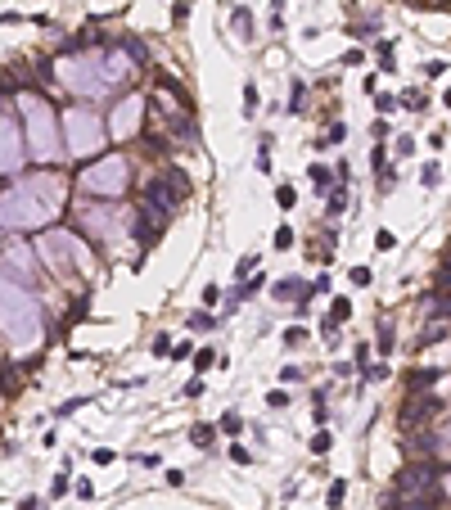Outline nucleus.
Listing matches in <instances>:
<instances>
[{"label": "nucleus", "mask_w": 451, "mask_h": 510, "mask_svg": "<svg viewBox=\"0 0 451 510\" xmlns=\"http://www.w3.org/2000/svg\"><path fill=\"white\" fill-rule=\"evenodd\" d=\"M131 77V59L127 55H73L59 64V82L73 95H104V90L122 86Z\"/></svg>", "instance_id": "nucleus-1"}, {"label": "nucleus", "mask_w": 451, "mask_h": 510, "mask_svg": "<svg viewBox=\"0 0 451 510\" xmlns=\"http://www.w3.org/2000/svg\"><path fill=\"white\" fill-rule=\"evenodd\" d=\"M0 335L10 339L14 348H27L41 339V307L19 280L0 271Z\"/></svg>", "instance_id": "nucleus-2"}, {"label": "nucleus", "mask_w": 451, "mask_h": 510, "mask_svg": "<svg viewBox=\"0 0 451 510\" xmlns=\"http://www.w3.org/2000/svg\"><path fill=\"white\" fill-rule=\"evenodd\" d=\"M54 217V204H45L41 195H32L27 185H19V190H10V195H0V226H45V221Z\"/></svg>", "instance_id": "nucleus-3"}, {"label": "nucleus", "mask_w": 451, "mask_h": 510, "mask_svg": "<svg viewBox=\"0 0 451 510\" xmlns=\"http://www.w3.org/2000/svg\"><path fill=\"white\" fill-rule=\"evenodd\" d=\"M77 185L95 199H118L122 190H127V158H122V154H108V158L90 163L86 172L77 176Z\"/></svg>", "instance_id": "nucleus-4"}, {"label": "nucleus", "mask_w": 451, "mask_h": 510, "mask_svg": "<svg viewBox=\"0 0 451 510\" xmlns=\"http://www.w3.org/2000/svg\"><path fill=\"white\" fill-rule=\"evenodd\" d=\"M23 118H27V141H32V154L41 163H50L54 154H59V136H54V113L45 99L27 95L23 99Z\"/></svg>", "instance_id": "nucleus-5"}, {"label": "nucleus", "mask_w": 451, "mask_h": 510, "mask_svg": "<svg viewBox=\"0 0 451 510\" xmlns=\"http://www.w3.org/2000/svg\"><path fill=\"white\" fill-rule=\"evenodd\" d=\"M64 131H68V154L73 158H86L104 145V127L90 109H68L64 113Z\"/></svg>", "instance_id": "nucleus-6"}, {"label": "nucleus", "mask_w": 451, "mask_h": 510, "mask_svg": "<svg viewBox=\"0 0 451 510\" xmlns=\"http://www.w3.org/2000/svg\"><path fill=\"white\" fill-rule=\"evenodd\" d=\"M73 217H77V226H82V230H90V235H99V239H118L122 235V217L113 212V208L82 204V208H73Z\"/></svg>", "instance_id": "nucleus-7"}, {"label": "nucleus", "mask_w": 451, "mask_h": 510, "mask_svg": "<svg viewBox=\"0 0 451 510\" xmlns=\"http://www.w3.org/2000/svg\"><path fill=\"white\" fill-rule=\"evenodd\" d=\"M181 199H185V176H176V172H167V176H158V181L145 185V204L162 208L167 217L181 208Z\"/></svg>", "instance_id": "nucleus-8"}, {"label": "nucleus", "mask_w": 451, "mask_h": 510, "mask_svg": "<svg viewBox=\"0 0 451 510\" xmlns=\"http://www.w3.org/2000/svg\"><path fill=\"white\" fill-rule=\"evenodd\" d=\"M433 488H438V474H433L429 465H411L398 474V497L402 501H424L433 497Z\"/></svg>", "instance_id": "nucleus-9"}, {"label": "nucleus", "mask_w": 451, "mask_h": 510, "mask_svg": "<svg viewBox=\"0 0 451 510\" xmlns=\"http://www.w3.org/2000/svg\"><path fill=\"white\" fill-rule=\"evenodd\" d=\"M41 253H45V262H50L54 271H68V253H82V244H77L68 230H50V235H41Z\"/></svg>", "instance_id": "nucleus-10"}, {"label": "nucleus", "mask_w": 451, "mask_h": 510, "mask_svg": "<svg viewBox=\"0 0 451 510\" xmlns=\"http://www.w3.org/2000/svg\"><path fill=\"white\" fill-rule=\"evenodd\" d=\"M140 113H145V99H140V95H131V99H122L118 109H113V118H108V136H113V141H127L131 131H136V122H140Z\"/></svg>", "instance_id": "nucleus-11"}, {"label": "nucleus", "mask_w": 451, "mask_h": 510, "mask_svg": "<svg viewBox=\"0 0 451 510\" xmlns=\"http://www.w3.org/2000/svg\"><path fill=\"white\" fill-rule=\"evenodd\" d=\"M23 185H27L32 195H41L45 204H54V208L64 204V176H54V172H36V176H27Z\"/></svg>", "instance_id": "nucleus-12"}, {"label": "nucleus", "mask_w": 451, "mask_h": 510, "mask_svg": "<svg viewBox=\"0 0 451 510\" xmlns=\"http://www.w3.org/2000/svg\"><path fill=\"white\" fill-rule=\"evenodd\" d=\"M162 226H167V212H162V208H154V204H140V221H136L140 244H154V239L162 235Z\"/></svg>", "instance_id": "nucleus-13"}, {"label": "nucleus", "mask_w": 451, "mask_h": 510, "mask_svg": "<svg viewBox=\"0 0 451 510\" xmlns=\"http://www.w3.org/2000/svg\"><path fill=\"white\" fill-rule=\"evenodd\" d=\"M19 158H23L19 131H14L10 118H0V172H14V167H19Z\"/></svg>", "instance_id": "nucleus-14"}, {"label": "nucleus", "mask_w": 451, "mask_h": 510, "mask_svg": "<svg viewBox=\"0 0 451 510\" xmlns=\"http://www.w3.org/2000/svg\"><path fill=\"white\" fill-rule=\"evenodd\" d=\"M316 293V284H302L298 276H284V280H276V298H284V303H307V298H312Z\"/></svg>", "instance_id": "nucleus-15"}, {"label": "nucleus", "mask_w": 451, "mask_h": 510, "mask_svg": "<svg viewBox=\"0 0 451 510\" xmlns=\"http://www.w3.org/2000/svg\"><path fill=\"white\" fill-rule=\"evenodd\" d=\"M433 406H438L433 398H411L406 406H402V424H415V420H424V415H429Z\"/></svg>", "instance_id": "nucleus-16"}, {"label": "nucleus", "mask_w": 451, "mask_h": 510, "mask_svg": "<svg viewBox=\"0 0 451 510\" xmlns=\"http://www.w3.org/2000/svg\"><path fill=\"white\" fill-rule=\"evenodd\" d=\"M10 267H19V271H27V276L36 271V262L27 258V249H10Z\"/></svg>", "instance_id": "nucleus-17"}, {"label": "nucleus", "mask_w": 451, "mask_h": 510, "mask_svg": "<svg viewBox=\"0 0 451 510\" xmlns=\"http://www.w3.org/2000/svg\"><path fill=\"white\" fill-rule=\"evenodd\" d=\"M312 181H316V195H325V190H330V185H334L330 167H321V163H316V167H312Z\"/></svg>", "instance_id": "nucleus-18"}, {"label": "nucleus", "mask_w": 451, "mask_h": 510, "mask_svg": "<svg viewBox=\"0 0 451 510\" xmlns=\"http://www.w3.org/2000/svg\"><path fill=\"white\" fill-rule=\"evenodd\" d=\"M258 104H262V95H258V86L248 82V86H244V113H248V118L258 113Z\"/></svg>", "instance_id": "nucleus-19"}, {"label": "nucleus", "mask_w": 451, "mask_h": 510, "mask_svg": "<svg viewBox=\"0 0 451 510\" xmlns=\"http://www.w3.org/2000/svg\"><path fill=\"white\" fill-rule=\"evenodd\" d=\"M348 316H352V303H348V298H334V303H330V321H348Z\"/></svg>", "instance_id": "nucleus-20"}, {"label": "nucleus", "mask_w": 451, "mask_h": 510, "mask_svg": "<svg viewBox=\"0 0 451 510\" xmlns=\"http://www.w3.org/2000/svg\"><path fill=\"white\" fill-rule=\"evenodd\" d=\"M194 443H199V447H212V424H194Z\"/></svg>", "instance_id": "nucleus-21"}, {"label": "nucleus", "mask_w": 451, "mask_h": 510, "mask_svg": "<svg viewBox=\"0 0 451 510\" xmlns=\"http://www.w3.org/2000/svg\"><path fill=\"white\" fill-rule=\"evenodd\" d=\"M343 497H348V483H343V478H334V483H330V506H343Z\"/></svg>", "instance_id": "nucleus-22"}, {"label": "nucleus", "mask_w": 451, "mask_h": 510, "mask_svg": "<svg viewBox=\"0 0 451 510\" xmlns=\"http://www.w3.org/2000/svg\"><path fill=\"white\" fill-rule=\"evenodd\" d=\"M276 204H280V208H293V204H298V195H293V185H280V190H276Z\"/></svg>", "instance_id": "nucleus-23"}, {"label": "nucleus", "mask_w": 451, "mask_h": 510, "mask_svg": "<svg viewBox=\"0 0 451 510\" xmlns=\"http://www.w3.org/2000/svg\"><path fill=\"white\" fill-rule=\"evenodd\" d=\"M419 181H424V185H429V190H433V185H438V181H442V172H438V163H424V172H419Z\"/></svg>", "instance_id": "nucleus-24"}, {"label": "nucleus", "mask_w": 451, "mask_h": 510, "mask_svg": "<svg viewBox=\"0 0 451 510\" xmlns=\"http://www.w3.org/2000/svg\"><path fill=\"white\" fill-rule=\"evenodd\" d=\"M90 461H95V465H113V447H95Z\"/></svg>", "instance_id": "nucleus-25"}, {"label": "nucleus", "mask_w": 451, "mask_h": 510, "mask_svg": "<svg viewBox=\"0 0 451 510\" xmlns=\"http://www.w3.org/2000/svg\"><path fill=\"white\" fill-rule=\"evenodd\" d=\"M289 244H293V230L280 226V230H276V249H289Z\"/></svg>", "instance_id": "nucleus-26"}, {"label": "nucleus", "mask_w": 451, "mask_h": 510, "mask_svg": "<svg viewBox=\"0 0 451 510\" xmlns=\"http://www.w3.org/2000/svg\"><path fill=\"white\" fill-rule=\"evenodd\" d=\"M190 326H194V330H212V316H208V312H194Z\"/></svg>", "instance_id": "nucleus-27"}, {"label": "nucleus", "mask_w": 451, "mask_h": 510, "mask_svg": "<svg viewBox=\"0 0 451 510\" xmlns=\"http://www.w3.org/2000/svg\"><path fill=\"white\" fill-rule=\"evenodd\" d=\"M221 429H226V434H239V415L226 411V415H221Z\"/></svg>", "instance_id": "nucleus-28"}, {"label": "nucleus", "mask_w": 451, "mask_h": 510, "mask_svg": "<svg viewBox=\"0 0 451 510\" xmlns=\"http://www.w3.org/2000/svg\"><path fill=\"white\" fill-rule=\"evenodd\" d=\"M194 366H199V370H208V366H217V352H208V348H204V352H199V357H194Z\"/></svg>", "instance_id": "nucleus-29"}, {"label": "nucleus", "mask_w": 451, "mask_h": 510, "mask_svg": "<svg viewBox=\"0 0 451 510\" xmlns=\"http://www.w3.org/2000/svg\"><path fill=\"white\" fill-rule=\"evenodd\" d=\"M406 154H415V141H411V136H398V158H406Z\"/></svg>", "instance_id": "nucleus-30"}, {"label": "nucleus", "mask_w": 451, "mask_h": 510, "mask_svg": "<svg viewBox=\"0 0 451 510\" xmlns=\"http://www.w3.org/2000/svg\"><path fill=\"white\" fill-rule=\"evenodd\" d=\"M352 284H361V289H365V284H370V267H352Z\"/></svg>", "instance_id": "nucleus-31"}, {"label": "nucleus", "mask_w": 451, "mask_h": 510, "mask_svg": "<svg viewBox=\"0 0 451 510\" xmlns=\"http://www.w3.org/2000/svg\"><path fill=\"white\" fill-rule=\"evenodd\" d=\"M438 380V370H415V375H411V384H433Z\"/></svg>", "instance_id": "nucleus-32"}, {"label": "nucleus", "mask_w": 451, "mask_h": 510, "mask_svg": "<svg viewBox=\"0 0 451 510\" xmlns=\"http://www.w3.org/2000/svg\"><path fill=\"white\" fill-rule=\"evenodd\" d=\"M343 136H348V127H343V122H334V127H330V136H325V141H330V145H339V141H343Z\"/></svg>", "instance_id": "nucleus-33"}, {"label": "nucleus", "mask_w": 451, "mask_h": 510, "mask_svg": "<svg viewBox=\"0 0 451 510\" xmlns=\"http://www.w3.org/2000/svg\"><path fill=\"white\" fill-rule=\"evenodd\" d=\"M230 461H235V465H248L253 456H248V447H230Z\"/></svg>", "instance_id": "nucleus-34"}, {"label": "nucleus", "mask_w": 451, "mask_h": 510, "mask_svg": "<svg viewBox=\"0 0 451 510\" xmlns=\"http://www.w3.org/2000/svg\"><path fill=\"white\" fill-rule=\"evenodd\" d=\"M343 204H348V195H343V190H334V195H330V212H343Z\"/></svg>", "instance_id": "nucleus-35"}, {"label": "nucleus", "mask_w": 451, "mask_h": 510, "mask_svg": "<svg viewBox=\"0 0 451 510\" xmlns=\"http://www.w3.org/2000/svg\"><path fill=\"white\" fill-rule=\"evenodd\" d=\"M379 348H384V352H393V330H388V326L379 330Z\"/></svg>", "instance_id": "nucleus-36"}, {"label": "nucleus", "mask_w": 451, "mask_h": 510, "mask_svg": "<svg viewBox=\"0 0 451 510\" xmlns=\"http://www.w3.org/2000/svg\"><path fill=\"white\" fill-rule=\"evenodd\" d=\"M267 402H271V406H284V402H289V393L276 389V393H267Z\"/></svg>", "instance_id": "nucleus-37"}, {"label": "nucleus", "mask_w": 451, "mask_h": 510, "mask_svg": "<svg viewBox=\"0 0 451 510\" xmlns=\"http://www.w3.org/2000/svg\"><path fill=\"white\" fill-rule=\"evenodd\" d=\"M312 452H330V434H316L312 438Z\"/></svg>", "instance_id": "nucleus-38"}, {"label": "nucleus", "mask_w": 451, "mask_h": 510, "mask_svg": "<svg viewBox=\"0 0 451 510\" xmlns=\"http://www.w3.org/2000/svg\"><path fill=\"white\" fill-rule=\"evenodd\" d=\"M442 452H451V424H447V434H442Z\"/></svg>", "instance_id": "nucleus-39"}, {"label": "nucleus", "mask_w": 451, "mask_h": 510, "mask_svg": "<svg viewBox=\"0 0 451 510\" xmlns=\"http://www.w3.org/2000/svg\"><path fill=\"white\" fill-rule=\"evenodd\" d=\"M23 510H41V501H23Z\"/></svg>", "instance_id": "nucleus-40"}, {"label": "nucleus", "mask_w": 451, "mask_h": 510, "mask_svg": "<svg viewBox=\"0 0 451 510\" xmlns=\"http://www.w3.org/2000/svg\"><path fill=\"white\" fill-rule=\"evenodd\" d=\"M442 488H447V492H451V474H447V478H442Z\"/></svg>", "instance_id": "nucleus-41"}]
</instances>
